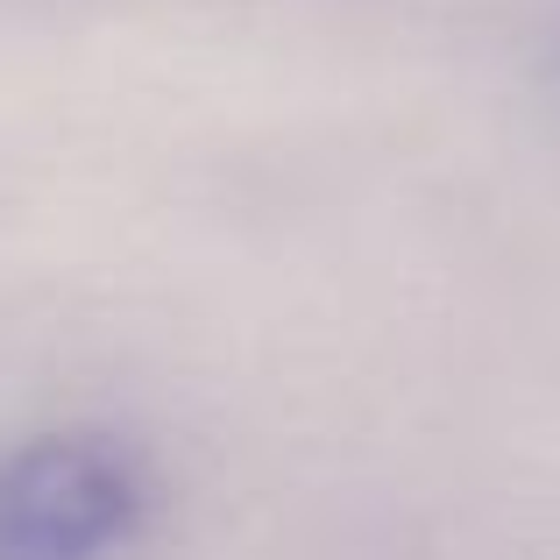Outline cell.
Wrapping results in <instances>:
<instances>
[{
  "mask_svg": "<svg viewBox=\"0 0 560 560\" xmlns=\"http://www.w3.org/2000/svg\"><path fill=\"white\" fill-rule=\"evenodd\" d=\"M156 468L121 433H36L0 447V560H107L150 525Z\"/></svg>",
  "mask_w": 560,
  "mask_h": 560,
  "instance_id": "1",
  "label": "cell"
}]
</instances>
